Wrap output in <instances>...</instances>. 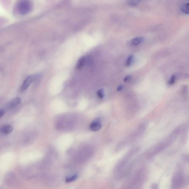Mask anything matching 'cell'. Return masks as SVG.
<instances>
[{
	"instance_id": "1",
	"label": "cell",
	"mask_w": 189,
	"mask_h": 189,
	"mask_svg": "<svg viewBox=\"0 0 189 189\" xmlns=\"http://www.w3.org/2000/svg\"><path fill=\"white\" fill-rule=\"evenodd\" d=\"M17 9L20 14H26L30 12L32 5L30 1H21L18 3Z\"/></svg>"
},
{
	"instance_id": "2",
	"label": "cell",
	"mask_w": 189,
	"mask_h": 189,
	"mask_svg": "<svg viewBox=\"0 0 189 189\" xmlns=\"http://www.w3.org/2000/svg\"><path fill=\"white\" fill-rule=\"evenodd\" d=\"M184 183L183 175L181 172H178L174 175L172 178V189H180Z\"/></svg>"
},
{
	"instance_id": "3",
	"label": "cell",
	"mask_w": 189,
	"mask_h": 189,
	"mask_svg": "<svg viewBox=\"0 0 189 189\" xmlns=\"http://www.w3.org/2000/svg\"><path fill=\"white\" fill-rule=\"evenodd\" d=\"M38 78V76L36 75H30L27 77L22 84L21 88V91L22 92L25 91L30 85L31 83L36 80Z\"/></svg>"
},
{
	"instance_id": "4",
	"label": "cell",
	"mask_w": 189,
	"mask_h": 189,
	"mask_svg": "<svg viewBox=\"0 0 189 189\" xmlns=\"http://www.w3.org/2000/svg\"><path fill=\"white\" fill-rule=\"evenodd\" d=\"M90 62V59L86 56H83L79 60L77 65V69L80 70L81 69L84 65Z\"/></svg>"
},
{
	"instance_id": "5",
	"label": "cell",
	"mask_w": 189,
	"mask_h": 189,
	"mask_svg": "<svg viewBox=\"0 0 189 189\" xmlns=\"http://www.w3.org/2000/svg\"><path fill=\"white\" fill-rule=\"evenodd\" d=\"M101 125L99 120H96L93 122L90 126V129L93 131L96 132L101 128Z\"/></svg>"
},
{
	"instance_id": "6",
	"label": "cell",
	"mask_w": 189,
	"mask_h": 189,
	"mask_svg": "<svg viewBox=\"0 0 189 189\" xmlns=\"http://www.w3.org/2000/svg\"><path fill=\"white\" fill-rule=\"evenodd\" d=\"M21 102V99L20 98H16L12 100L8 104L9 108H12L18 105Z\"/></svg>"
},
{
	"instance_id": "7",
	"label": "cell",
	"mask_w": 189,
	"mask_h": 189,
	"mask_svg": "<svg viewBox=\"0 0 189 189\" xmlns=\"http://www.w3.org/2000/svg\"><path fill=\"white\" fill-rule=\"evenodd\" d=\"M13 127L12 126L10 125H6L3 126L1 128V133L4 134H7L12 131Z\"/></svg>"
},
{
	"instance_id": "8",
	"label": "cell",
	"mask_w": 189,
	"mask_h": 189,
	"mask_svg": "<svg viewBox=\"0 0 189 189\" xmlns=\"http://www.w3.org/2000/svg\"><path fill=\"white\" fill-rule=\"evenodd\" d=\"M143 41V38L142 37H137L132 39L131 41V43L133 45L137 46L141 44Z\"/></svg>"
},
{
	"instance_id": "9",
	"label": "cell",
	"mask_w": 189,
	"mask_h": 189,
	"mask_svg": "<svg viewBox=\"0 0 189 189\" xmlns=\"http://www.w3.org/2000/svg\"><path fill=\"white\" fill-rule=\"evenodd\" d=\"M181 10L185 14H189V2L183 4Z\"/></svg>"
},
{
	"instance_id": "10",
	"label": "cell",
	"mask_w": 189,
	"mask_h": 189,
	"mask_svg": "<svg viewBox=\"0 0 189 189\" xmlns=\"http://www.w3.org/2000/svg\"><path fill=\"white\" fill-rule=\"evenodd\" d=\"M77 177H78V176H77V175H73L72 176L68 177L66 178V182H72V181H75V180L77 179Z\"/></svg>"
},
{
	"instance_id": "11",
	"label": "cell",
	"mask_w": 189,
	"mask_h": 189,
	"mask_svg": "<svg viewBox=\"0 0 189 189\" xmlns=\"http://www.w3.org/2000/svg\"><path fill=\"white\" fill-rule=\"evenodd\" d=\"M97 94L98 97L100 98V99H102L105 96L104 90L103 89H100V90H98Z\"/></svg>"
},
{
	"instance_id": "12",
	"label": "cell",
	"mask_w": 189,
	"mask_h": 189,
	"mask_svg": "<svg viewBox=\"0 0 189 189\" xmlns=\"http://www.w3.org/2000/svg\"><path fill=\"white\" fill-rule=\"evenodd\" d=\"M133 61V56H129L126 61V65L127 66H130L132 64Z\"/></svg>"
},
{
	"instance_id": "13",
	"label": "cell",
	"mask_w": 189,
	"mask_h": 189,
	"mask_svg": "<svg viewBox=\"0 0 189 189\" xmlns=\"http://www.w3.org/2000/svg\"><path fill=\"white\" fill-rule=\"evenodd\" d=\"M140 1H128L127 4L130 6H135L137 5Z\"/></svg>"
},
{
	"instance_id": "14",
	"label": "cell",
	"mask_w": 189,
	"mask_h": 189,
	"mask_svg": "<svg viewBox=\"0 0 189 189\" xmlns=\"http://www.w3.org/2000/svg\"><path fill=\"white\" fill-rule=\"evenodd\" d=\"M175 80H176V77H175V76H172L170 80H169V85L173 84L174 83H175Z\"/></svg>"
},
{
	"instance_id": "15",
	"label": "cell",
	"mask_w": 189,
	"mask_h": 189,
	"mask_svg": "<svg viewBox=\"0 0 189 189\" xmlns=\"http://www.w3.org/2000/svg\"><path fill=\"white\" fill-rule=\"evenodd\" d=\"M5 111L4 109H1L0 111V117L1 118L3 117V116L5 114Z\"/></svg>"
},
{
	"instance_id": "16",
	"label": "cell",
	"mask_w": 189,
	"mask_h": 189,
	"mask_svg": "<svg viewBox=\"0 0 189 189\" xmlns=\"http://www.w3.org/2000/svg\"><path fill=\"white\" fill-rule=\"evenodd\" d=\"M130 79L131 76H126L125 77L124 81L125 82H127L129 81V80H130Z\"/></svg>"
},
{
	"instance_id": "17",
	"label": "cell",
	"mask_w": 189,
	"mask_h": 189,
	"mask_svg": "<svg viewBox=\"0 0 189 189\" xmlns=\"http://www.w3.org/2000/svg\"><path fill=\"white\" fill-rule=\"evenodd\" d=\"M151 189H158V186L157 184H153L151 187Z\"/></svg>"
},
{
	"instance_id": "18",
	"label": "cell",
	"mask_w": 189,
	"mask_h": 189,
	"mask_svg": "<svg viewBox=\"0 0 189 189\" xmlns=\"http://www.w3.org/2000/svg\"><path fill=\"white\" fill-rule=\"evenodd\" d=\"M123 88V86L122 85H119V86L118 88H117V90L118 91H120L122 90Z\"/></svg>"
}]
</instances>
